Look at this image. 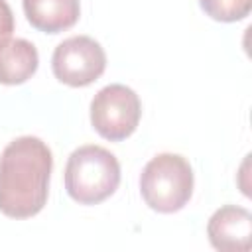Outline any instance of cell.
<instances>
[{"label":"cell","instance_id":"obj_5","mask_svg":"<svg viewBox=\"0 0 252 252\" xmlns=\"http://www.w3.org/2000/svg\"><path fill=\"white\" fill-rule=\"evenodd\" d=\"M51 69L57 81L69 87H87L106 69V53L100 43L89 35L63 39L51 57Z\"/></svg>","mask_w":252,"mask_h":252},{"label":"cell","instance_id":"obj_2","mask_svg":"<svg viewBox=\"0 0 252 252\" xmlns=\"http://www.w3.org/2000/svg\"><path fill=\"white\" fill-rule=\"evenodd\" d=\"M120 185V163L102 146L77 148L65 165V189L81 205H96L108 199Z\"/></svg>","mask_w":252,"mask_h":252},{"label":"cell","instance_id":"obj_6","mask_svg":"<svg viewBox=\"0 0 252 252\" xmlns=\"http://www.w3.org/2000/svg\"><path fill=\"white\" fill-rule=\"evenodd\" d=\"M207 236L213 248L220 252H248L252 246V215L238 205L217 209L207 224Z\"/></svg>","mask_w":252,"mask_h":252},{"label":"cell","instance_id":"obj_7","mask_svg":"<svg viewBox=\"0 0 252 252\" xmlns=\"http://www.w3.org/2000/svg\"><path fill=\"white\" fill-rule=\"evenodd\" d=\"M28 22L45 33H59L79 20V0H22Z\"/></svg>","mask_w":252,"mask_h":252},{"label":"cell","instance_id":"obj_3","mask_svg":"<svg viewBox=\"0 0 252 252\" xmlns=\"http://www.w3.org/2000/svg\"><path fill=\"white\" fill-rule=\"evenodd\" d=\"M140 193L146 205L158 213L181 211L193 195V169L179 154L152 158L140 175Z\"/></svg>","mask_w":252,"mask_h":252},{"label":"cell","instance_id":"obj_4","mask_svg":"<svg viewBox=\"0 0 252 252\" xmlns=\"http://www.w3.org/2000/svg\"><path fill=\"white\" fill-rule=\"evenodd\" d=\"M142 116V102L138 94L120 83L102 87L91 102V124L110 142L126 140L138 128Z\"/></svg>","mask_w":252,"mask_h":252},{"label":"cell","instance_id":"obj_10","mask_svg":"<svg viewBox=\"0 0 252 252\" xmlns=\"http://www.w3.org/2000/svg\"><path fill=\"white\" fill-rule=\"evenodd\" d=\"M14 32V14L6 0H0V47L10 41Z\"/></svg>","mask_w":252,"mask_h":252},{"label":"cell","instance_id":"obj_9","mask_svg":"<svg viewBox=\"0 0 252 252\" xmlns=\"http://www.w3.org/2000/svg\"><path fill=\"white\" fill-rule=\"evenodd\" d=\"M201 10L217 22L244 20L252 10V0H199Z\"/></svg>","mask_w":252,"mask_h":252},{"label":"cell","instance_id":"obj_8","mask_svg":"<svg viewBox=\"0 0 252 252\" xmlns=\"http://www.w3.org/2000/svg\"><path fill=\"white\" fill-rule=\"evenodd\" d=\"M39 55L32 41L10 39L0 47V83L22 85L37 71Z\"/></svg>","mask_w":252,"mask_h":252},{"label":"cell","instance_id":"obj_1","mask_svg":"<svg viewBox=\"0 0 252 252\" xmlns=\"http://www.w3.org/2000/svg\"><path fill=\"white\" fill-rule=\"evenodd\" d=\"M53 156L35 136L12 140L0 156V213L10 219L37 215L49 193Z\"/></svg>","mask_w":252,"mask_h":252}]
</instances>
